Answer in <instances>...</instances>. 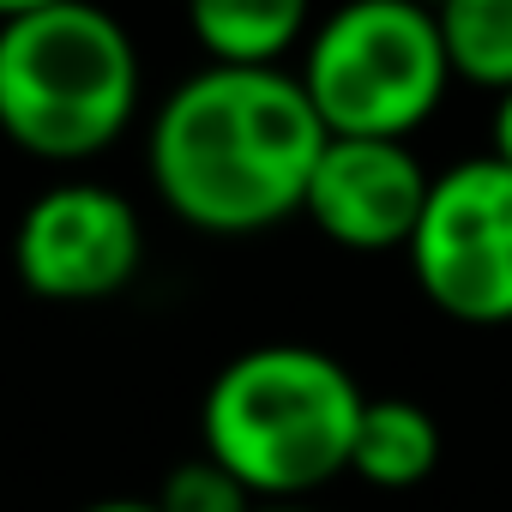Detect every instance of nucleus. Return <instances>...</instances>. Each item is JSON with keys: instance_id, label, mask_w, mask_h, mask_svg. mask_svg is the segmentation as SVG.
Returning a JSON list of instances; mask_svg holds the SVG:
<instances>
[{"instance_id": "obj_3", "label": "nucleus", "mask_w": 512, "mask_h": 512, "mask_svg": "<svg viewBox=\"0 0 512 512\" xmlns=\"http://www.w3.org/2000/svg\"><path fill=\"white\" fill-rule=\"evenodd\" d=\"M145 67L133 31L85 0L0 13V133L37 163H91L139 115Z\"/></svg>"}, {"instance_id": "obj_12", "label": "nucleus", "mask_w": 512, "mask_h": 512, "mask_svg": "<svg viewBox=\"0 0 512 512\" xmlns=\"http://www.w3.org/2000/svg\"><path fill=\"white\" fill-rule=\"evenodd\" d=\"M488 157L512 169V91L494 97V115H488Z\"/></svg>"}, {"instance_id": "obj_6", "label": "nucleus", "mask_w": 512, "mask_h": 512, "mask_svg": "<svg viewBox=\"0 0 512 512\" xmlns=\"http://www.w3.org/2000/svg\"><path fill=\"white\" fill-rule=\"evenodd\" d=\"M145 260V223L121 187L55 181L13 229V272L37 302L91 308L121 296Z\"/></svg>"}, {"instance_id": "obj_10", "label": "nucleus", "mask_w": 512, "mask_h": 512, "mask_svg": "<svg viewBox=\"0 0 512 512\" xmlns=\"http://www.w3.org/2000/svg\"><path fill=\"white\" fill-rule=\"evenodd\" d=\"M452 79L506 97L512 91V0H452L434 13Z\"/></svg>"}, {"instance_id": "obj_1", "label": "nucleus", "mask_w": 512, "mask_h": 512, "mask_svg": "<svg viewBox=\"0 0 512 512\" xmlns=\"http://www.w3.org/2000/svg\"><path fill=\"white\" fill-rule=\"evenodd\" d=\"M326 139L332 133L290 67H199L163 97L145 139V175L187 229L253 235L308 205Z\"/></svg>"}, {"instance_id": "obj_9", "label": "nucleus", "mask_w": 512, "mask_h": 512, "mask_svg": "<svg viewBox=\"0 0 512 512\" xmlns=\"http://www.w3.org/2000/svg\"><path fill=\"white\" fill-rule=\"evenodd\" d=\"M434 470H440V422L416 398H368L350 476H362L380 494H404L422 488Z\"/></svg>"}, {"instance_id": "obj_4", "label": "nucleus", "mask_w": 512, "mask_h": 512, "mask_svg": "<svg viewBox=\"0 0 512 512\" xmlns=\"http://www.w3.org/2000/svg\"><path fill=\"white\" fill-rule=\"evenodd\" d=\"M302 91L332 139H404L440 109L452 67L440 19L410 0H356L314 25Z\"/></svg>"}, {"instance_id": "obj_7", "label": "nucleus", "mask_w": 512, "mask_h": 512, "mask_svg": "<svg viewBox=\"0 0 512 512\" xmlns=\"http://www.w3.org/2000/svg\"><path fill=\"white\" fill-rule=\"evenodd\" d=\"M434 175L404 139H326L302 217L344 253L410 247Z\"/></svg>"}, {"instance_id": "obj_5", "label": "nucleus", "mask_w": 512, "mask_h": 512, "mask_svg": "<svg viewBox=\"0 0 512 512\" xmlns=\"http://www.w3.org/2000/svg\"><path fill=\"white\" fill-rule=\"evenodd\" d=\"M404 253L446 320L512 326V169L488 151L440 169Z\"/></svg>"}, {"instance_id": "obj_13", "label": "nucleus", "mask_w": 512, "mask_h": 512, "mask_svg": "<svg viewBox=\"0 0 512 512\" xmlns=\"http://www.w3.org/2000/svg\"><path fill=\"white\" fill-rule=\"evenodd\" d=\"M85 512H163L157 500H91Z\"/></svg>"}, {"instance_id": "obj_8", "label": "nucleus", "mask_w": 512, "mask_h": 512, "mask_svg": "<svg viewBox=\"0 0 512 512\" xmlns=\"http://www.w3.org/2000/svg\"><path fill=\"white\" fill-rule=\"evenodd\" d=\"M187 31H193L205 67L284 73V61L308 49L314 19L302 0H199L187 13Z\"/></svg>"}, {"instance_id": "obj_14", "label": "nucleus", "mask_w": 512, "mask_h": 512, "mask_svg": "<svg viewBox=\"0 0 512 512\" xmlns=\"http://www.w3.org/2000/svg\"><path fill=\"white\" fill-rule=\"evenodd\" d=\"M260 512H314V506H260Z\"/></svg>"}, {"instance_id": "obj_11", "label": "nucleus", "mask_w": 512, "mask_h": 512, "mask_svg": "<svg viewBox=\"0 0 512 512\" xmlns=\"http://www.w3.org/2000/svg\"><path fill=\"white\" fill-rule=\"evenodd\" d=\"M151 500H157L163 512H260V500H253L223 464H211L205 452L187 458V464H175Z\"/></svg>"}, {"instance_id": "obj_2", "label": "nucleus", "mask_w": 512, "mask_h": 512, "mask_svg": "<svg viewBox=\"0 0 512 512\" xmlns=\"http://www.w3.org/2000/svg\"><path fill=\"white\" fill-rule=\"evenodd\" d=\"M362 380L314 344H253L229 356L199 398V452L260 506H302L350 476Z\"/></svg>"}]
</instances>
